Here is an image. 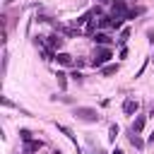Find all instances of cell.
<instances>
[{
  "label": "cell",
  "mask_w": 154,
  "mask_h": 154,
  "mask_svg": "<svg viewBox=\"0 0 154 154\" xmlns=\"http://www.w3.org/2000/svg\"><path fill=\"white\" fill-rule=\"evenodd\" d=\"M108 58H113L111 46H96V51H94V55H91L89 65H91V67H103V65L108 63Z\"/></svg>",
  "instance_id": "1"
},
{
  "label": "cell",
  "mask_w": 154,
  "mask_h": 154,
  "mask_svg": "<svg viewBox=\"0 0 154 154\" xmlns=\"http://www.w3.org/2000/svg\"><path fill=\"white\" fill-rule=\"evenodd\" d=\"M75 118H79L82 123H99L96 108H89V106H77L75 108Z\"/></svg>",
  "instance_id": "2"
},
{
  "label": "cell",
  "mask_w": 154,
  "mask_h": 154,
  "mask_svg": "<svg viewBox=\"0 0 154 154\" xmlns=\"http://www.w3.org/2000/svg\"><path fill=\"white\" fill-rule=\"evenodd\" d=\"M128 14H130L128 5H125L123 0H113V7H111V17H125V19H128Z\"/></svg>",
  "instance_id": "3"
},
{
  "label": "cell",
  "mask_w": 154,
  "mask_h": 154,
  "mask_svg": "<svg viewBox=\"0 0 154 154\" xmlns=\"http://www.w3.org/2000/svg\"><path fill=\"white\" fill-rule=\"evenodd\" d=\"M46 46H48L51 51H60V48L65 46V38H63V36H60V34L55 31V34H51V36H48V41H46Z\"/></svg>",
  "instance_id": "4"
},
{
  "label": "cell",
  "mask_w": 154,
  "mask_h": 154,
  "mask_svg": "<svg viewBox=\"0 0 154 154\" xmlns=\"http://www.w3.org/2000/svg\"><path fill=\"white\" fill-rule=\"evenodd\" d=\"M137 108H140V103H137L135 99H125V101H123V113H125V116L137 113Z\"/></svg>",
  "instance_id": "5"
},
{
  "label": "cell",
  "mask_w": 154,
  "mask_h": 154,
  "mask_svg": "<svg viewBox=\"0 0 154 154\" xmlns=\"http://www.w3.org/2000/svg\"><path fill=\"white\" fill-rule=\"evenodd\" d=\"M43 147V142L41 140H31V142H24V154H34V152H38Z\"/></svg>",
  "instance_id": "6"
},
{
  "label": "cell",
  "mask_w": 154,
  "mask_h": 154,
  "mask_svg": "<svg viewBox=\"0 0 154 154\" xmlns=\"http://www.w3.org/2000/svg\"><path fill=\"white\" fill-rule=\"evenodd\" d=\"M128 137H130V144H132L135 149H140V152L144 149V140H142L137 132H132V130H130V135H128Z\"/></svg>",
  "instance_id": "7"
},
{
  "label": "cell",
  "mask_w": 154,
  "mask_h": 154,
  "mask_svg": "<svg viewBox=\"0 0 154 154\" xmlns=\"http://www.w3.org/2000/svg\"><path fill=\"white\" fill-rule=\"evenodd\" d=\"M94 43H96V46H111L113 41H111L103 31H96V34H94Z\"/></svg>",
  "instance_id": "8"
},
{
  "label": "cell",
  "mask_w": 154,
  "mask_h": 154,
  "mask_svg": "<svg viewBox=\"0 0 154 154\" xmlns=\"http://www.w3.org/2000/svg\"><path fill=\"white\" fill-rule=\"evenodd\" d=\"M144 120H147V116H137V118H135V123H132V128H130V130H132V132H137V135H140V132H142V130H144Z\"/></svg>",
  "instance_id": "9"
},
{
  "label": "cell",
  "mask_w": 154,
  "mask_h": 154,
  "mask_svg": "<svg viewBox=\"0 0 154 154\" xmlns=\"http://www.w3.org/2000/svg\"><path fill=\"white\" fill-rule=\"evenodd\" d=\"M55 128H58V130H60V132H63V135H67V140H70V142H72V144H77V137H75V135H72V130H70V128H67V125H63V123H55Z\"/></svg>",
  "instance_id": "10"
},
{
  "label": "cell",
  "mask_w": 154,
  "mask_h": 154,
  "mask_svg": "<svg viewBox=\"0 0 154 154\" xmlns=\"http://www.w3.org/2000/svg\"><path fill=\"white\" fill-rule=\"evenodd\" d=\"M55 60H58L60 65H65V67L72 65V55H70V53H55Z\"/></svg>",
  "instance_id": "11"
},
{
  "label": "cell",
  "mask_w": 154,
  "mask_h": 154,
  "mask_svg": "<svg viewBox=\"0 0 154 154\" xmlns=\"http://www.w3.org/2000/svg\"><path fill=\"white\" fill-rule=\"evenodd\" d=\"M128 38H130V29H123V31H120V36H118V41H116V46H120V48H123V46L128 43Z\"/></svg>",
  "instance_id": "12"
},
{
  "label": "cell",
  "mask_w": 154,
  "mask_h": 154,
  "mask_svg": "<svg viewBox=\"0 0 154 154\" xmlns=\"http://www.w3.org/2000/svg\"><path fill=\"white\" fill-rule=\"evenodd\" d=\"M116 72H118V65H103V67H101V75H103V77H111V75H116Z\"/></svg>",
  "instance_id": "13"
},
{
  "label": "cell",
  "mask_w": 154,
  "mask_h": 154,
  "mask_svg": "<svg viewBox=\"0 0 154 154\" xmlns=\"http://www.w3.org/2000/svg\"><path fill=\"white\" fill-rule=\"evenodd\" d=\"M55 77H58V87H60V89H65V87H67V75H65L63 70H58V72H55Z\"/></svg>",
  "instance_id": "14"
},
{
  "label": "cell",
  "mask_w": 154,
  "mask_h": 154,
  "mask_svg": "<svg viewBox=\"0 0 154 154\" xmlns=\"http://www.w3.org/2000/svg\"><path fill=\"white\" fill-rule=\"evenodd\" d=\"M111 24H113V17H106V14L99 17V29H106V26H111Z\"/></svg>",
  "instance_id": "15"
},
{
  "label": "cell",
  "mask_w": 154,
  "mask_h": 154,
  "mask_svg": "<svg viewBox=\"0 0 154 154\" xmlns=\"http://www.w3.org/2000/svg\"><path fill=\"white\" fill-rule=\"evenodd\" d=\"M118 130H120V128H118L116 123L108 128V140H111V142H116V137H118Z\"/></svg>",
  "instance_id": "16"
},
{
  "label": "cell",
  "mask_w": 154,
  "mask_h": 154,
  "mask_svg": "<svg viewBox=\"0 0 154 154\" xmlns=\"http://www.w3.org/2000/svg\"><path fill=\"white\" fill-rule=\"evenodd\" d=\"M19 140H22V142H31V130L22 128V130H19Z\"/></svg>",
  "instance_id": "17"
},
{
  "label": "cell",
  "mask_w": 154,
  "mask_h": 154,
  "mask_svg": "<svg viewBox=\"0 0 154 154\" xmlns=\"http://www.w3.org/2000/svg\"><path fill=\"white\" fill-rule=\"evenodd\" d=\"M123 24H125V17H113V24H111V29H123Z\"/></svg>",
  "instance_id": "18"
},
{
  "label": "cell",
  "mask_w": 154,
  "mask_h": 154,
  "mask_svg": "<svg viewBox=\"0 0 154 154\" xmlns=\"http://www.w3.org/2000/svg\"><path fill=\"white\" fill-rule=\"evenodd\" d=\"M70 77H72V79H75V82H82V72H77V70H75V72H72V75H70Z\"/></svg>",
  "instance_id": "19"
},
{
  "label": "cell",
  "mask_w": 154,
  "mask_h": 154,
  "mask_svg": "<svg viewBox=\"0 0 154 154\" xmlns=\"http://www.w3.org/2000/svg\"><path fill=\"white\" fill-rule=\"evenodd\" d=\"M2 106H7V108H12V106H14V103H12V101H10V99H7V96H2Z\"/></svg>",
  "instance_id": "20"
},
{
  "label": "cell",
  "mask_w": 154,
  "mask_h": 154,
  "mask_svg": "<svg viewBox=\"0 0 154 154\" xmlns=\"http://www.w3.org/2000/svg\"><path fill=\"white\" fill-rule=\"evenodd\" d=\"M147 38H149V43H154V29H147Z\"/></svg>",
  "instance_id": "21"
},
{
  "label": "cell",
  "mask_w": 154,
  "mask_h": 154,
  "mask_svg": "<svg viewBox=\"0 0 154 154\" xmlns=\"http://www.w3.org/2000/svg\"><path fill=\"white\" fill-rule=\"evenodd\" d=\"M118 55H120V58H123V60H125V58H128V48H125V46H123V48H120V53H118Z\"/></svg>",
  "instance_id": "22"
},
{
  "label": "cell",
  "mask_w": 154,
  "mask_h": 154,
  "mask_svg": "<svg viewBox=\"0 0 154 154\" xmlns=\"http://www.w3.org/2000/svg\"><path fill=\"white\" fill-rule=\"evenodd\" d=\"M111 154H123V152H120V149H113V152H111Z\"/></svg>",
  "instance_id": "23"
},
{
  "label": "cell",
  "mask_w": 154,
  "mask_h": 154,
  "mask_svg": "<svg viewBox=\"0 0 154 154\" xmlns=\"http://www.w3.org/2000/svg\"><path fill=\"white\" fill-rule=\"evenodd\" d=\"M94 154H106V152H101V149H96V152H94Z\"/></svg>",
  "instance_id": "24"
},
{
  "label": "cell",
  "mask_w": 154,
  "mask_h": 154,
  "mask_svg": "<svg viewBox=\"0 0 154 154\" xmlns=\"http://www.w3.org/2000/svg\"><path fill=\"white\" fill-rule=\"evenodd\" d=\"M12 2H14V0H5V5H12Z\"/></svg>",
  "instance_id": "25"
},
{
  "label": "cell",
  "mask_w": 154,
  "mask_h": 154,
  "mask_svg": "<svg viewBox=\"0 0 154 154\" xmlns=\"http://www.w3.org/2000/svg\"><path fill=\"white\" fill-rule=\"evenodd\" d=\"M53 154H63V152H60V149H55V152H53Z\"/></svg>",
  "instance_id": "26"
},
{
  "label": "cell",
  "mask_w": 154,
  "mask_h": 154,
  "mask_svg": "<svg viewBox=\"0 0 154 154\" xmlns=\"http://www.w3.org/2000/svg\"><path fill=\"white\" fill-rule=\"evenodd\" d=\"M99 2H103V5H106V2H111V0H99Z\"/></svg>",
  "instance_id": "27"
}]
</instances>
